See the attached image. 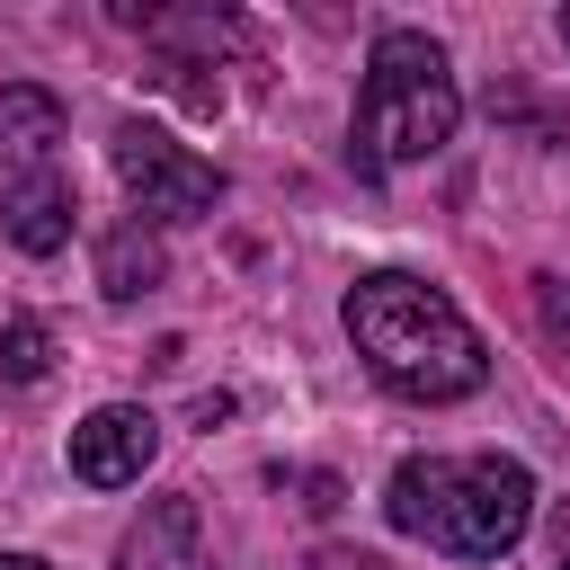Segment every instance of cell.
<instances>
[{"label":"cell","instance_id":"obj_1","mask_svg":"<svg viewBox=\"0 0 570 570\" xmlns=\"http://www.w3.org/2000/svg\"><path fill=\"white\" fill-rule=\"evenodd\" d=\"M347 338H356L365 374L401 401H463L490 374V347L454 312V294H436L428 276H401V267H374L347 285Z\"/></svg>","mask_w":570,"mask_h":570},{"label":"cell","instance_id":"obj_2","mask_svg":"<svg viewBox=\"0 0 570 570\" xmlns=\"http://www.w3.org/2000/svg\"><path fill=\"white\" fill-rule=\"evenodd\" d=\"M383 517L401 534H428L454 561H499L534 517V472L517 454H401Z\"/></svg>","mask_w":570,"mask_h":570},{"label":"cell","instance_id":"obj_3","mask_svg":"<svg viewBox=\"0 0 570 570\" xmlns=\"http://www.w3.org/2000/svg\"><path fill=\"white\" fill-rule=\"evenodd\" d=\"M463 125V89H454V62L436 36L419 27H383L374 53H365V89H356V134H347V160L356 178H392L401 160H436Z\"/></svg>","mask_w":570,"mask_h":570},{"label":"cell","instance_id":"obj_4","mask_svg":"<svg viewBox=\"0 0 570 570\" xmlns=\"http://www.w3.org/2000/svg\"><path fill=\"white\" fill-rule=\"evenodd\" d=\"M107 169H116V187L134 196L142 223H196V214L223 205V169L196 160L187 142H169V134L142 125V116H116V134H107Z\"/></svg>","mask_w":570,"mask_h":570},{"label":"cell","instance_id":"obj_5","mask_svg":"<svg viewBox=\"0 0 570 570\" xmlns=\"http://www.w3.org/2000/svg\"><path fill=\"white\" fill-rule=\"evenodd\" d=\"M151 454H160V419L134 401H107L71 428V481H89V490H134L151 472Z\"/></svg>","mask_w":570,"mask_h":570},{"label":"cell","instance_id":"obj_6","mask_svg":"<svg viewBox=\"0 0 570 570\" xmlns=\"http://www.w3.org/2000/svg\"><path fill=\"white\" fill-rule=\"evenodd\" d=\"M116 570H205V508L178 490V499H151L125 543H116Z\"/></svg>","mask_w":570,"mask_h":570},{"label":"cell","instance_id":"obj_7","mask_svg":"<svg viewBox=\"0 0 570 570\" xmlns=\"http://www.w3.org/2000/svg\"><path fill=\"white\" fill-rule=\"evenodd\" d=\"M71 178L62 169H36V178H9L0 187V232L27 249V258H53L62 240H71Z\"/></svg>","mask_w":570,"mask_h":570},{"label":"cell","instance_id":"obj_8","mask_svg":"<svg viewBox=\"0 0 570 570\" xmlns=\"http://www.w3.org/2000/svg\"><path fill=\"white\" fill-rule=\"evenodd\" d=\"M53 151H62V98L36 89V80H9L0 89V160H9V178L53 169Z\"/></svg>","mask_w":570,"mask_h":570},{"label":"cell","instance_id":"obj_9","mask_svg":"<svg viewBox=\"0 0 570 570\" xmlns=\"http://www.w3.org/2000/svg\"><path fill=\"white\" fill-rule=\"evenodd\" d=\"M160 276H169V258H160L151 223H116V232L98 240V294H107V303H142Z\"/></svg>","mask_w":570,"mask_h":570},{"label":"cell","instance_id":"obj_10","mask_svg":"<svg viewBox=\"0 0 570 570\" xmlns=\"http://www.w3.org/2000/svg\"><path fill=\"white\" fill-rule=\"evenodd\" d=\"M45 374H53V330L36 312H18L0 330V383H45Z\"/></svg>","mask_w":570,"mask_h":570},{"label":"cell","instance_id":"obj_11","mask_svg":"<svg viewBox=\"0 0 570 570\" xmlns=\"http://www.w3.org/2000/svg\"><path fill=\"white\" fill-rule=\"evenodd\" d=\"M534 303H543V338L570 347V285L561 276H534Z\"/></svg>","mask_w":570,"mask_h":570},{"label":"cell","instance_id":"obj_12","mask_svg":"<svg viewBox=\"0 0 570 570\" xmlns=\"http://www.w3.org/2000/svg\"><path fill=\"white\" fill-rule=\"evenodd\" d=\"M294 570H392V561H374V552H312V561H294Z\"/></svg>","mask_w":570,"mask_h":570},{"label":"cell","instance_id":"obj_13","mask_svg":"<svg viewBox=\"0 0 570 570\" xmlns=\"http://www.w3.org/2000/svg\"><path fill=\"white\" fill-rule=\"evenodd\" d=\"M0 570H45V561L36 552H0Z\"/></svg>","mask_w":570,"mask_h":570},{"label":"cell","instance_id":"obj_14","mask_svg":"<svg viewBox=\"0 0 570 570\" xmlns=\"http://www.w3.org/2000/svg\"><path fill=\"white\" fill-rule=\"evenodd\" d=\"M561 53H570V9H561Z\"/></svg>","mask_w":570,"mask_h":570},{"label":"cell","instance_id":"obj_15","mask_svg":"<svg viewBox=\"0 0 570 570\" xmlns=\"http://www.w3.org/2000/svg\"><path fill=\"white\" fill-rule=\"evenodd\" d=\"M561 570H570V534H561Z\"/></svg>","mask_w":570,"mask_h":570}]
</instances>
